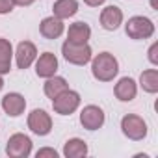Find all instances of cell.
<instances>
[{
	"label": "cell",
	"instance_id": "obj_1",
	"mask_svg": "<svg viewBox=\"0 0 158 158\" xmlns=\"http://www.w3.org/2000/svg\"><path fill=\"white\" fill-rule=\"evenodd\" d=\"M91 73L99 82H110L119 73V63L114 54L101 52L91 60Z\"/></svg>",
	"mask_w": 158,
	"mask_h": 158
},
{
	"label": "cell",
	"instance_id": "obj_2",
	"mask_svg": "<svg viewBox=\"0 0 158 158\" xmlns=\"http://www.w3.org/2000/svg\"><path fill=\"white\" fill-rule=\"evenodd\" d=\"M61 54L63 58L73 63V65H86L91 61V47L88 43L84 45H76V43H71V41H65L61 45Z\"/></svg>",
	"mask_w": 158,
	"mask_h": 158
},
{
	"label": "cell",
	"instance_id": "obj_3",
	"mask_svg": "<svg viewBox=\"0 0 158 158\" xmlns=\"http://www.w3.org/2000/svg\"><path fill=\"white\" fill-rule=\"evenodd\" d=\"M121 130L128 139L141 141L147 136V123L143 121V117H139L136 114H128L121 119Z\"/></svg>",
	"mask_w": 158,
	"mask_h": 158
},
{
	"label": "cell",
	"instance_id": "obj_4",
	"mask_svg": "<svg viewBox=\"0 0 158 158\" xmlns=\"http://www.w3.org/2000/svg\"><path fill=\"white\" fill-rule=\"evenodd\" d=\"M125 32L130 39H149L154 34V24L147 17H130L128 23L125 24Z\"/></svg>",
	"mask_w": 158,
	"mask_h": 158
},
{
	"label": "cell",
	"instance_id": "obj_5",
	"mask_svg": "<svg viewBox=\"0 0 158 158\" xmlns=\"http://www.w3.org/2000/svg\"><path fill=\"white\" fill-rule=\"evenodd\" d=\"M78 106H80V95L69 88L52 99V108L60 115H71L73 112H76Z\"/></svg>",
	"mask_w": 158,
	"mask_h": 158
},
{
	"label": "cell",
	"instance_id": "obj_6",
	"mask_svg": "<svg viewBox=\"0 0 158 158\" xmlns=\"http://www.w3.org/2000/svg\"><path fill=\"white\" fill-rule=\"evenodd\" d=\"M6 152L11 158H26L32 154V139L26 134L17 132V134L10 136L8 145H6Z\"/></svg>",
	"mask_w": 158,
	"mask_h": 158
},
{
	"label": "cell",
	"instance_id": "obj_7",
	"mask_svg": "<svg viewBox=\"0 0 158 158\" xmlns=\"http://www.w3.org/2000/svg\"><path fill=\"white\" fill-rule=\"evenodd\" d=\"M28 128L37 136H47L52 130V119L45 110H32L28 115Z\"/></svg>",
	"mask_w": 158,
	"mask_h": 158
},
{
	"label": "cell",
	"instance_id": "obj_8",
	"mask_svg": "<svg viewBox=\"0 0 158 158\" xmlns=\"http://www.w3.org/2000/svg\"><path fill=\"white\" fill-rule=\"evenodd\" d=\"M80 125L86 130H99L104 125V112H102V108H99L95 104L86 106L80 112Z\"/></svg>",
	"mask_w": 158,
	"mask_h": 158
},
{
	"label": "cell",
	"instance_id": "obj_9",
	"mask_svg": "<svg viewBox=\"0 0 158 158\" xmlns=\"http://www.w3.org/2000/svg\"><path fill=\"white\" fill-rule=\"evenodd\" d=\"M37 58V48L34 43L30 41H21L17 45V52H15V61L19 69H28Z\"/></svg>",
	"mask_w": 158,
	"mask_h": 158
},
{
	"label": "cell",
	"instance_id": "obj_10",
	"mask_svg": "<svg viewBox=\"0 0 158 158\" xmlns=\"http://www.w3.org/2000/svg\"><path fill=\"white\" fill-rule=\"evenodd\" d=\"M58 71V58L52 52H43L35 61V74L39 78H50Z\"/></svg>",
	"mask_w": 158,
	"mask_h": 158
},
{
	"label": "cell",
	"instance_id": "obj_11",
	"mask_svg": "<svg viewBox=\"0 0 158 158\" xmlns=\"http://www.w3.org/2000/svg\"><path fill=\"white\" fill-rule=\"evenodd\" d=\"M123 23V11L117 6H106L101 11V26L108 32H114Z\"/></svg>",
	"mask_w": 158,
	"mask_h": 158
},
{
	"label": "cell",
	"instance_id": "obj_12",
	"mask_svg": "<svg viewBox=\"0 0 158 158\" xmlns=\"http://www.w3.org/2000/svg\"><path fill=\"white\" fill-rule=\"evenodd\" d=\"M26 108V99L21 93H8L2 99V110L10 117H19Z\"/></svg>",
	"mask_w": 158,
	"mask_h": 158
},
{
	"label": "cell",
	"instance_id": "obj_13",
	"mask_svg": "<svg viewBox=\"0 0 158 158\" xmlns=\"http://www.w3.org/2000/svg\"><path fill=\"white\" fill-rule=\"evenodd\" d=\"M114 93H115V97H117L119 101H123V102H130V101L136 99L138 86H136V82L132 80L130 76H125V78H121V80L115 84Z\"/></svg>",
	"mask_w": 158,
	"mask_h": 158
},
{
	"label": "cell",
	"instance_id": "obj_14",
	"mask_svg": "<svg viewBox=\"0 0 158 158\" xmlns=\"http://www.w3.org/2000/svg\"><path fill=\"white\" fill-rule=\"evenodd\" d=\"M63 30H65V26H63L61 19H58L54 15L52 17H45L41 21V24H39V32H41V35L45 39H58L63 34Z\"/></svg>",
	"mask_w": 158,
	"mask_h": 158
},
{
	"label": "cell",
	"instance_id": "obj_15",
	"mask_svg": "<svg viewBox=\"0 0 158 158\" xmlns=\"http://www.w3.org/2000/svg\"><path fill=\"white\" fill-rule=\"evenodd\" d=\"M91 37V28L88 23H82L78 21L74 24L69 26V32H67V41L71 43H76V45H84L88 43V39Z\"/></svg>",
	"mask_w": 158,
	"mask_h": 158
},
{
	"label": "cell",
	"instance_id": "obj_16",
	"mask_svg": "<svg viewBox=\"0 0 158 158\" xmlns=\"http://www.w3.org/2000/svg\"><path fill=\"white\" fill-rule=\"evenodd\" d=\"M63 154L67 158H82V156L88 154V143L80 138L67 139L65 145H63Z\"/></svg>",
	"mask_w": 158,
	"mask_h": 158
},
{
	"label": "cell",
	"instance_id": "obj_17",
	"mask_svg": "<svg viewBox=\"0 0 158 158\" xmlns=\"http://www.w3.org/2000/svg\"><path fill=\"white\" fill-rule=\"evenodd\" d=\"M52 11H54V17L58 19H69L73 15H76L78 11V2L76 0H56L54 6H52Z\"/></svg>",
	"mask_w": 158,
	"mask_h": 158
},
{
	"label": "cell",
	"instance_id": "obj_18",
	"mask_svg": "<svg viewBox=\"0 0 158 158\" xmlns=\"http://www.w3.org/2000/svg\"><path fill=\"white\" fill-rule=\"evenodd\" d=\"M69 86H67V80L65 78H61V76H50V78H47V82H45V86H43V91H45V95L48 97V99H54V97H58L61 91H65Z\"/></svg>",
	"mask_w": 158,
	"mask_h": 158
},
{
	"label": "cell",
	"instance_id": "obj_19",
	"mask_svg": "<svg viewBox=\"0 0 158 158\" xmlns=\"http://www.w3.org/2000/svg\"><path fill=\"white\" fill-rule=\"evenodd\" d=\"M11 58H13V48L11 43L4 37H0V74H6L11 69Z\"/></svg>",
	"mask_w": 158,
	"mask_h": 158
},
{
	"label": "cell",
	"instance_id": "obj_20",
	"mask_svg": "<svg viewBox=\"0 0 158 158\" xmlns=\"http://www.w3.org/2000/svg\"><path fill=\"white\" fill-rule=\"evenodd\" d=\"M139 86L147 93H156L158 91V71L156 69H147L139 76Z\"/></svg>",
	"mask_w": 158,
	"mask_h": 158
},
{
	"label": "cell",
	"instance_id": "obj_21",
	"mask_svg": "<svg viewBox=\"0 0 158 158\" xmlns=\"http://www.w3.org/2000/svg\"><path fill=\"white\" fill-rule=\"evenodd\" d=\"M15 8L13 0H0V15H6V13H11Z\"/></svg>",
	"mask_w": 158,
	"mask_h": 158
},
{
	"label": "cell",
	"instance_id": "obj_22",
	"mask_svg": "<svg viewBox=\"0 0 158 158\" xmlns=\"http://www.w3.org/2000/svg\"><path fill=\"white\" fill-rule=\"evenodd\" d=\"M35 156H37V158H45V156H50V158H58V152H56L54 149H48V147H45V149H39V151L35 152Z\"/></svg>",
	"mask_w": 158,
	"mask_h": 158
},
{
	"label": "cell",
	"instance_id": "obj_23",
	"mask_svg": "<svg viewBox=\"0 0 158 158\" xmlns=\"http://www.w3.org/2000/svg\"><path fill=\"white\" fill-rule=\"evenodd\" d=\"M156 48H158V45L154 43V45L151 47V50H149V60H151L152 63H158V58H156Z\"/></svg>",
	"mask_w": 158,
	"mask_h": 158
},
{
	"label": "cell",
	"instance_id": "obj_24",
	"mask_svg": "<svg viewBox=\"0 0 158 158\" xmlns=\"http://www.w3.org/2000/svg\"><path fill=\"white\" fill-rule=\"evenodd\" d=\"M35 0H13L15 6H21V8H26V6H32Z\"/></svg>",
	"mask_w": 158,
	"mask_h": 158
},
{
	"label": "cell",
	"instance_id": "obj_25",
	"mask_svg": "<svg viewBox=\"0 0 158 158\" xmlns=\"http://www.w3.org/2000/svg\"><path fill=\"white\" fill-rule=\"evenodd\" d=\"M84 2L88 4V6H91V8H99V6H102L106 0H84Z\"/></svg>",
	"mask_w": 158,
	"mask_h": 158
},
{
	"label": "cell",
	"instance_id": "obj_26",
	"mask_svg": "<svg viewBox=\"0 0 158 158\" xmlns=\"http://www.w3.org/2000/svg\"><path fill=\"white\" fill-rule=\"evenodd\" d=\"M2 88H4V78H2V74H0V91H2Z\"/></svg>",
	"mask_w": 158,
	"mask_h": 158
}]
</instances>
